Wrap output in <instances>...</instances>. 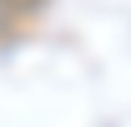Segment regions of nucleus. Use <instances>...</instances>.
Segmentation results:
<instances>
[{"mask_svg":"<svg viewBox=\"0 0 131 127\" xmlns=\"http://www.w3.org/2000/svg\"><path fill=\"white\" fill-rule=\"evenodd\" d=\"M0 21H4V0H0Z\"/></svg>","mask_w":131,"mask_h":127,"instance_id":"obj_1","label":"nucleus"},{"mask_svg":"<svg viewBox=\"0 0 131 127\" xmlns=\"http://www.w3.org/2000/svg\"><path fill=\"white\" fill-rule=\"evenodd\" d=\"M4 4H17V0H4Z\"/></svg>","mask_w":131,"mask_h":127,"instance_id":"obj_2","label":"nucleus"}]
</instances>
